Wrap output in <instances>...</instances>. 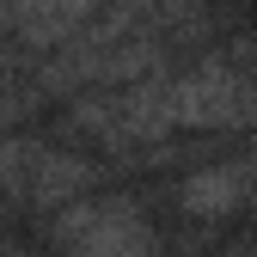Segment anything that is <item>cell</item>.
<instances>
[{
  "label": "cell",
  "mask_w": 257,
  "mask_h": 257,
  "mask_svg": "<svg viewBox=\"0 0 257 257\" xmlns=\"http://www.w3.org/2000/svg\"><path fill=\"white\" fill-rule=\"evenodd\" d=\"M31 172H37L31 178V196L37 202H61V196L80 190V166L74 159H31Z\"/></svg>",
  "instance_id": "cell-3"
},
{
  "label": "cell",
  "mask_w": 257,
  "mask_h": 257,
  "mask_svg": "<svg viewBox=\"0 0 257 257\" xmlns=\"http://www.w3.org/2000/svg\"><path fill=\"white\" fill-rule=\"evenodd\" d=\"M172 104H178V128H227L239 116V86L220 61H202L196 74L172 86Z\"/></svg>",
  "instance_id": "cell-1"
},
{
  "label": "cell",
  "mask_w": 257,
  "mask_h": 257,
  "mask_svg": "<svg viewBox=\"0 0 257 257\" xmlns=\"http://www.w3.org/2000/svg\"><path fill=\"white\" fill-rule=\"evenodd\" d=\"M184 214H196V220H214V214H227L245 202V166H208L184 184Z\"/></svg>",
  "instance_id": "cell-2"
},
{
  "label": "cell",
  "mask_w": 257,
  "mask_h": 257,
  "mask_svg": "<svg viewBox=\"0 0 257 257\" xmlns=\"http://www.w3.org/2000/svg\"><path fill=\"white\" fill-rule=\"evenodd\" d=\"M98 0H49L43 7V25H74V19H86Z\"/></svg>",
  "instance_id": "cell-4"
}]
</instances>
